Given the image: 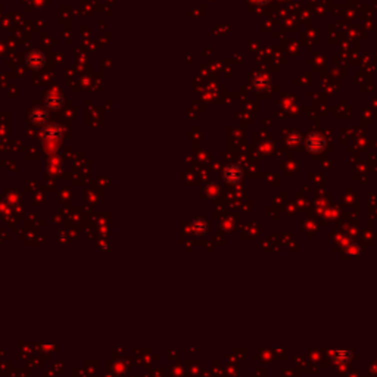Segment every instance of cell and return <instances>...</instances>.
I'll return each mask as SVG.
<instances>
[{
  "label": "cell",
  "instance_id": "cell-1",
  "mask_svg": "<svg viewBox=\"0 0 377 377\" xmlns=\"http://www.w3.org/2000/svg\"><path fill=\"white\" fill-rule=\"evenodd\" d=\"M326 148V138L322 134H310L306 138V149L312 154H320Z\"/></svg>",
  "mask_w": 377,
  "mask_h": 377
}]
</instances>
